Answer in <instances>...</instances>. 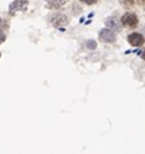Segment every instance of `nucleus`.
Returning <instances> with one entry per match:
<instances>
[{
  "label": "nucleus",
  "instance_id": "5",
  "mask_svg": "<svg viewBox=\"0 0 145 154\" xmlns=\"http://www.w3.org/2000/svg\"><path fill=\"white\" fill-rule=\"evenodd\" d=\"M51 24L55 28H62V26H66L68 24V18L64 14H55L51 17Z\"/></svg>",
  "mask_w": 145,
  "mask_h": 154
},
{
  "label": "nucleus",
  "instance_id": "9",
  "mask_svg": "<svg viewBox=\"0 0 145 154\" xmlns=\"http://www.w3.org/2000/svg\"><path fill=\"white\" fill-rule=\"evenodd\" d=\"M4 41H5V34L3 33L2 30H0V45H2V43H3V42H4Z\"/></svg>",
  "mask_w": 145,
  "mask_h": 154
},
{
  "label": "nucleus",
  "instance_id": "10",
  "mask_svg": "<svg viewBox=\"0 0 145 154\" xmlns=\"http://www.w3.org/2000/svg\"><path fill=\"white\" fill-rule=\"evenodd\" d=\"M82 2L85 3V4H89V5H90V4H95L98 0H82Z\"/></svg>",
  "mask_w": 145,
  "mask_h": 154
},
{
  "label": "nucleus",
  "instance_id": "2",
  "mask_svg": "<svg viewBox=\"0 0 145 154\" xmlns=\"http://www.w3.org/2000/svg\"><path fill=\"white\" fill-rule=\"evenodd\" d=\"M28 0H14V2L11 3L9 5V13L14 14L16 12H21V11H25L28 8Z\"/></svg>",
  "mask_w": 145,
  "mask_h": 154
},
{
  "label": "nucleus",
  "instance_id": "8",
  "mask_svg": "<svg viewBox=\"0 0 145 154\" xmlns=\"http://www.w3.org/2000/svg\"><path fill=\"white\" fill-rule=\"evenodd\" d=\"M86 47L89 48V50H95V48H97V42L93 41V39L88 41L86 42Z\"/></svg>",
  "mask_w": 145,
  "mask_h": 154
},
{
  "label": "nucleus",
  "instance_id": "7",
  "mask_svg": "<svg viewBox=\"0 0 145 154\" xmlns=\"http://www.w3.org/2000/svg\"><path fill=\"white\" fill-rule=\"evenodd\" d=\"M67 2L68 0H46V4L51 9H58V8H62Z\"/></svg>",
  "mask_w": 145,
  "mask_h": 154
},
{
  "label": "nucleus",
  "instance_id": "11",
  "mask_svg": "<svg viewBox=\"0 0 145 154\" xmlns=\"http://www.w3.org/2000/svg\"><path fill=\"white\" fill-rule=\"evenodd\" d=\"M125 5H133V0H123Z\"/></svg>",
  "mask_w": 145,
  "mask_h": 154
},
{
  "label": "nucleus",
  "instance_id": "13",
  "mask_svg": "<svg viewBox=\"0 0 145 154\" xmlns=\"http://www.w3.org/2000/svg\"><path fill=\"white\" fill-rule=\"evenodd\" d=\"M139 3L141 5H145V0H139Z\"/></svg>",
  "mask_w": 145,
  "mask_h": 154
},
{
  "label": "nucleus",
  "instance_id": "1",
  "mask_svg": "<svg viewBox=\"0 0 145 154\" xmlns=\"http://www.w3.org/2000/svg\"><path fill=\"white\" fill-rule=\"evenodd\" d=\"M120 21L125 28H135V26H137V24H139V18H137L136 14L132 13V12H127L123 17H122Z\"/></svg>",
  "mask_w": 145,
  "mask_h": 154
},
{
  "label": "nucleus",
  "instance_id": "12",
  "mask_svg": "<svg viewBox=\"0 0 145 154\" xmlns=\"http://www.w3.org/2000/svg\"><path fill=\"white\" fill-rule=\"evenodd\" d=\"M141 57H143V59L145 60V50H144V51H143V52H141Z\"/></svg>",
  "mask_w": 145,
  "mask_h": 154
},
{
  "label": "nucleus",
  "instance_id": "6",
  "mask_svg": "<svg viewBox=\"0 0 145 154\" xmlns=\"http://www.w3.org/2000/svg\"><path fill=\"white\" fill-rule=\"evenodd\" d=\"M122 25H123L122 21H119L116 17H109L107 20H106V26L111 30H119Z\"/></svg>",
  "mask_w": 145,
  "mask_h": 154
},
{
  "label": "nucleus",
  "instance_id": "4",
  "mask_svg": "<svg viewBox=\"0 0 145 154\" xmlns=\"http://www.w3.org/2000/svg\"><path fill=\"white\" fill-rule=\"evenodd\" d=\"M128 43L133 47H140L144 43V37L139 33H132L128 35Z\"/></svg>",
  "mask_w": 145,
  "mask_h": 154
},
{
  "label": "nucleus",
  "instance_id": "3",
  "mask_svg": "<svg viewBox=\"0 0 145 154\" xmlns=\"http://www.w3.org/2000/svg\"><path fill=\"white\" fill-rule=\"evenodd\" d=\"M100 38L103 42H106V43H114L116 39V35H115V33H114V30L106 28L100 32Z\"/></svg>",
  "mask_w": 145,
  "mask_h": 154
}]
</instances>
